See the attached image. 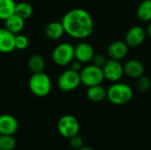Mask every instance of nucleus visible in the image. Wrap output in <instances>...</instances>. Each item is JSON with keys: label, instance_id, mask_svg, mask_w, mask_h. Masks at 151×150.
Returning a JSON list of instances; mask_svg holds the SVG:
<instances>
[{"label": "nucleus", "instance_id": "nucleus-2", "mask_svg": "<svg viewBox=\"0 0 151 150\" xmlns=\"http://www.w3.org/2000/svg\"><path fill=\"white\" fill-rule=\"evenodd\" d=\"M133 88L124 82H113L107 89V99L114 105L126 104L133 99Z\"/></svg>", "mask_w": 151, "mask_h": 150}, {"label": "nucleus", "instance_id": "nucleus-15", "mask_svg": "<svg viewBox=\"0 0 151 150\" xmlns=\"http://www.w3.org/2000/svg\"><path fill=\"white\" fill-rule=\"evenodd\" d=\"M44 33L48 39L57 41L62 38L65 34V30L61 21H51L46 26Z\"/></svg>", "mask_w": 151, "mask_h": 150}, {"label": "nucleus", "instance_id": "nucleus-11", "mask_svg": "<svg viewBox=\"0 0 151 150\" xmlns=\"http://www.w3.org/2000/svg\"><path fill=\"white\" fill-rule=\"evenodd\" d=\"M129 47L125 41H114L107 48V56L109 58L115 60H122L128 54Z\"/></svg>", "mask_w": 151, "mask_h": 150}, {"label": "nucleus", "instance_id": "nucleus-19", "mask_svg": "<svg viewBox=\"0 0 151 150\" xmlns=\"http://www.w3.org/2000/svg\"><path fill=\"white\" fill-rule=\"evenodd\" d=\"M136 15L142 22L151 21V0H142L137 7Z\"/></svg>", "mask_w": 151, "mask_h": 150}, {"label": "nucleus", "instance_id": "nucleus-12", "mask_svg": "<svg viewBox=\"0 0 151 150\" xmlns=\"http://www.w3.org/2000/svg\"><path fill=\"white\" fill-rule=\"evenodd\" d=\"M15 50V34L5 27H0V53L7 54Z\"/></svg>", "mask_w": 151, "mask_h": 150}, {"label": "nucleus", "instance_id": "nucleus-5", "mask_svg": "<svg viewBox=\"0 0 151 150\" xmlns=\"http://www.w3.org/2000/svg\"><path fill=\"white\" fill-rule=\"evenodd\" d=\"M52 60L59 66H66L74 60V46L69 42H61L52 51Z\"/></svg>", "mask_w": 151, "mask_h": 150}, {"label": "nucleus", "instance_id": "nucleus-25", "mask_svg": "<svg viewBox=\"0 0 151 150\" xmlns=\"http://www.w3.org/2000/svg\"><path fill=\"white\" fill-rule=\"evenodd\" d=\"M70 145L73 149L79 150L81 148H82L83 145V140L80 135H75L72 138H70Z\"/></svg>", "mask_w": 151, "mask_h": 150}, {"label": "nucleus", "instance_id": "nucleus-3", "mask_svg": "<svg viewBox=\"0 0 151 150\" xmlns=\"http://www.w3.org/2000/svg\"><path fill=\"white\" fill-rule=\"evenodd\" d=\"M28 88L34 95L37 97H45L51 91V80L44 72L32 73L28 80Z\"/></svg>", "mask_w": 151, "mask_h": 150}, {"label": "nucleus", "instance_id": "nucleus-6", "mask_svg": "<svg viewBox=\"0 0 151 150\" xmlns=\"http://www.w3.org/2000/svg\"><path fill=\"white\" fill-rule=\"evenodd\" d=\"M57 83L58 88L64 92L73 91L81 84L80 72L72 69H67L58 76Z\"/></svg>", "mask_w": 151, "mask_h": 150}, {"label": "nucleus", "instance_id": "nucleus-16", "mask_svg": "<svg viewBox=\"0 0 151 150\" xmlns=\"http://www.w3.org/2000/svg\"><path fill=\"white\" fill-rule=\"evenodd\" d=\"M25 27V19L17 15L16 13L12 14L4 20V27L8 29L14 34H19Z\"/></svg>", "mask_w": 151, "mask_h": 150}, {"label": "nucleus", "instance_id": "nucleus-29", "mask_svg": "<svg viewBox=\"0 0 151 150\" xmlns=\"http://www.w3.org/2000/svg\"><path fill=\"white\" fill-rule=\"evenodd\" d=\"M79 150H94L92 148L90 147H88V146H83L82 148H81Z\"/></svg>", "mask_w": 151, "mask_h": 150}, {"label": "nucleus", "instance_id": "nucleus-26", "mask_svg": "<svg viewBox=\"0 0 151 150\" xmlns=\"http://www.w3.org/2000/svg\"><path fill=\"white\" fill-rule=\"evenodd\" d=\"M106 61H107V59H106L105 56H104L103 54H95L91 60V63L93 65L102 68Z\"/></svg>", "mask_w": 151, "mask_h": 150}, {"label": "nucleus", "instance_id": "nucleus-4", "mask_svg": "<svg viewBox=\"0 0 151 150\" xmlns=\"http://www.w3.org/2000/svg\"><path fill=\"white\" fill-rule=\"evenodd\" d=\"M80 77L81 84L87 88L100 85L104 80L103 69L93 64L82 67L80 72Z\"/></svg>", "mask_w": 151, "mask_h": 150}, {"label": "nucleus", "instance_id": "nucleus-24", "mask_svg": "<svg viewBox=\"0 0 151 150\" xmlns=\"http://www.w3.org/2000/svg\"><path fill=\"white\" fill-rule=\"evenodd\" d=\"M28 45L29 40L26 35L21 34H15V50H24L28 47Z\"/></svg>", "mask_w": 151, "mask_h": 150}, {"label": "nucleus", "instance_id": "nucleus-9", "mask_svg": "<svg viewBox=\"0 0 151 150\" xmlns=\"http://www.w3.org/2000/svg\"><path fill=\"white\" fill-rule=\"evenodd\" d=\"M147 36L146 30L142 26H134L130 27L125 36V42L131 48H137L141 46Z\"/></svg>", "mask_w": 151, "mask_h": 150}, {"label": "nucleus", "instance_id": "nucleus-8", "mask_svg": "<svg viewBox=\"0 0 151 150\" xmlns=\"http://www.w3.org/2000/svg\"><path fill=\"white\" fill-rule=\"evenodd\" d=\"M104 80L113 83L119 81L124 76V65L119 60L109 58L102 67Z\"/></svg>", "mask_w": 151, "mask_h": 150}, {"label": "nucleus", "instance_id": "nucleus-14", "mask_svg": "<svg viewBox=\"0 0 151 150\" xmlns=\"http://www.w3.org/2000/svg\"><path fill=\"white\" fill-rule=\"evenodd\" d=\"M19 127V123L15 117L10 114L0 115V134L13 135Z\"/></svg>", "mask_w": 151, "mask_h": 150}, {"label": "nucleus", "instance_id": "nucleus-22", "mask_svg": "<svg viewBox=\"0 0 151 150\" xmlns=\"http://www.w3.org/2000/svg\"><path fill=\"white\" fill-rule=\"evenodd\" d=\"M16 147V140L13 135L0 134V150H13Z\"/></svg>", "mask_w": 151, "mask_h": 150}, {"label": "nucleus", "instance_id": "nucleus-10", "mask_svg": "<svg viewBox=\"0 0 151 150\" xmlns=\"http://www.w3.org/2000/svg\"><path fill=\"white\" fill-rule=\"evenodd\" d=\"M95 54L94 47L87 42H81L74 46V59L81 64L91 62Z\"/></svg>", "mask_w": 151, "mask_h": 150}, {"label": "nucleus", "instance_id": "nucleus-30", "mask_svg": "<svg viewBox=\"0 0 151 150\" xmlns=\"http://www.w3.org/2000/svg\"><path fill=\"white\" fill-rule=\"evenodd\" d=\"M68 1H73V0H68Z\"/></svg>", "mask_w": 151, "mask_h": 150}, {"label": "nucleus", "instance_id": "nucleus-28", "mask_svg": "<svg viewBox=\"0 0 151 150\" xmlns=\"http://www.w3.org/2000/svg\"><path fill=\"white\" fill-rule=\"evenodd\" d=\"M146 32H147V35L151 39V21L149 22V25H148V27H147Z\"/></svg>", "mask_w": 151, "mask_h": 150}, {"label": "nucleus", "instance_id": "nucleus-13", "mask_svg": "<svg viewBox=\"0 0 151 150\" xmlns=\"http://www.w3.org/2000/svg\"><path fill=\"white\" fill-rule=\"evenodd\" d=\"M144 65L138 59H129L124 65V73L134 80H137L144 75Z\"/></svg>", "mask_w": 151, "mask_h": 150}, {"label": "nucleus", "instance_id": "nucleus-7", "mask_svg": "<svg viewBox=\"0 0 151 150\" xmlns=\"http://www.w3.org/2000/svg\"><path fill=\"white\" fill-rule=\"evenodd\" d=\"M58 130L63 137L70 139L79 133L80 123L74 116L65 115L58 120Z\"/></svg>", "mask_w": 151, "mask_h": 150}, {"label": "nucleus", "instance_id": "nucleus-1", "mask_svg": "<svg viewBox=\"0 0 151 150\" xmlns=\"http://www.w3.org/2000/svg\"><path fill=\"white\" fill-rule=\"evenodd\" d=\"M61 23L65 34L77 40L88 38L94 31V20L91 14L82 8L68 11L63 16Z\"/></svg>", "mask_w": 151, "mask_h": 150}, {"label": "nucleus", "instance_id": "nucleus-21", "mask_svg": "<svg viewBox=\"0 0 151 150\" xmlns=\"http://www.w3.org/2000/svg\"><path fill=\"white\" fill-rule=\"evenodd\" d=\"M15 13L26 20L32 17L34 13V8L29 3L21 1V2L16 3Z\"/></svg>", "mask_w": 151, "mask_h": 150}, {"label": "nucleus", "instance_id": "nucleus-20", "mask_svg": "<svg viewBox=\"0 0 151 150\" xmlns=\"http://www.w3.org/2000/svg\"><path fill=\"white\" fill-rule=\"evenodd\" d=\"M15 0H0V19L5 20L15 13Z\"/></svg>", "mask_w": 151, "mask_h": 150}, {"label": "nucleus", "instance_id": "nucleus-27", "mask_svg": "<svg viewBox=\"0 0 151 150\" xmlns=\"http://www.w3.org/2000/svg\"><path fill=\"white\" fill-rule=\"evenodd\" d=\"M70 69L75 71V72H80L81 70L82 69V64L77 60H73L71 64H70Z\"/></svg>", "mask_w": 151, "mask_h": 150}, {"label": "nucleus", "instance_id": "nucleus-18", "mask_svg": "<svg viewBox=\"0 0 151 150\" xmlns=\"http://www.w3.org/2000/svg\"><path fill=\"white\" fill-rule=\"evenodd\" d=\"M27 66L32 73L42 72L45 69V60L42 56L34 54L28 58Z\"/></svg>", "mask_w": 151, "mask_h": 150}, {"label": "nucleus", "instance_id": "nucleus-23", "mask_svg": "<svg viewBox=\"0 0 151 150\" xmlns=\"http://www.w3.org/2000/svg\"><path fill=\"white\" fill-rule=\"evenodd\" d=\"M136 88L142 93L148 92L151 88L150 79L145 75H142L140 78H138L136 81Z\"/></svg>", "mask_w": 151, "mask_h": 150}, {"label": "nucleus", "instance_id": "nucleus-17", "mask_svg": "<svg viewBox=\"0 0 151 150\" xmlns=\"http://www.w3.org/2000/svg\"><path fill=\"white\" fill-rule=\"evenodd\" d=\"M87 97L94 103H101L107 98V89L101 84L88 87L87 89Z\"/></svg>", "mask_w": 151, "mask_h": 150}]
</instances>
